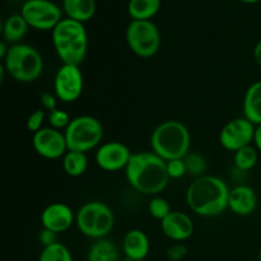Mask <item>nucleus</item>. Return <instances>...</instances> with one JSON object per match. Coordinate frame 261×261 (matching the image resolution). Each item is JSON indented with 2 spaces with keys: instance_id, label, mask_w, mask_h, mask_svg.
Wrapping results in <instances>:
<instances>
[{
  "instance_id": "12",
  "label": "nucleus",
  "mask_w": 261,
  "mask_h": 261,
  "mask_svg": "<svg viewBox=\"0 0 261 261\" xmlns=\"http://www.w3.org/2000/svg\"><path fill=\"white\" fill-rule=\"evenodd\" d=\"M32 145L36 153L46 160L63 158L69 150L64 132L50 126L42 127L33 134Z\"/></svg>"
},
{
  "instance_id": "28",
  "label": "nucleus",
  "mask_w": 261,
  "mask_h": 261,
  "mask_svg": "<svg viewBox=\"0 0 261 261\" xmlns=\"http://www.w3.org/2000/svg\"><path fill=\"white\" fill-rule=\"evenodd\" d=\"M71 120L73 119L70 117V115L61 109H56L47 114V121H48V125H50V127H53V129H56V130H60V132L61 130L65 132L66 127L70 125Z\"/></svg>"
},
{
  "instance_id": "3",
  "label": "nucleus",
  "mask_w": 261,
  "mask_h": 261,
  "mask_svg": "<svg viewBox=\"0 0 261 261\" xmlns=\"http://www.w3.org/2000/svg\"><path fill=\"white\" fill-rule=\"evenodd\" d=\"M53 45L63 64L81 65L88 51V35L84 23L63 18L51 31Z\"/></svg>"
},
{
  "instance_id": "16",
  "label": "nucleus",
  "mask_w": 261,
  "mask_h": 261,
  "mask_svg": "<svg viewBox=\"0 0 261 261\" xmlns=\"http://www.w3.org/2000/svg\"><path fill=\"white\" fill-rule=\"evenodd\" d=\"M257 208V195L252 188L247 185L234 186L229 190L228 209L236 216H251Z\"/></svg>"
},
{
  "instance_id": "9",
  "label": "nucleus",
  "mask_w": 261,
  "mask_h": 261,
  "mask_svg": "<svg viewBox=\"0 0 261 261\" xmlns=\"http://www.w3.org/2000/svg\"><path fill=\"white\" fill-rule=\"evenodd\" d=\"M20 14L31 28L38 31H53L63 19L60 7L51 0H27Z\"/></svg>"
},
{
  "instance_id": "22",
  "label": "nucleus",
  "mask_w": 261,
  "mask_h": 261,
  "mask_svg": "<svg viewBox=\"0 0 261 261\" xmlns=\"http://www.w3.org/2000/svg\"><path fill=\"white\" fill-rule=\"evenodd\" d=\"M161 0H129L127 14L132 20H152L160 12Z\"/></svg>"
},
{
  "instance_id": "32",
  "label": "nucleus",
  "mask_w": 261,
  "mask_h": 261,
  "mask_svg": "<svg viewBox=\"0 0 261 261\" xmlns=\"http://www.w3.org/2000/svg\"><path fill=\"white\" fill-rule=\"evenodd\" d=\"M41 103H42L43 109L47 110L48 112L54 111V110L58 109V97L56 94L50 93V92H43L40 97Z\"/></svg>"
},
{
  "instance_id": "14",
  "label": "nucleus",
  "mask_w": 261,
  "mask_h": 261,
  "mask_svg": "<svg viewBox=\"0 0 261 261\" xmlns=\"http://www.w3.org/2000/svg\"><path fill=\"white\" fill-rule=\"evenodd\" d=\"M75 222L73 209L64 203H51L41 213L42 228L50 229L55 233L68 231Z\"/></svg>"
},
{
  "instance_id": "27",
  "label": "nucleus",
  "mask_w": 261,
  "mask_h": 261,
  "mask_svg": "<svg viewBox=\"0 0 261 261\" xmlns=\"http://www.w3.org/2000/svg\"><path fill=\"white\" fill-rule=\"evenodd\" d=\"M148 212L153 218L162 222L172 212V209L166 199L161 198V196H153V199L148 204Z\"/></svg>"
},
{
  "instance_id": "13",
  "label": "nucleus",
  "mask_w": 261,
  "mask_h": 261,
  "mask_svg": "<svg viewBox=\"0 0 261 261\" xmlns=\"http://www.w3.org/2000/svg\"><path fill=\"white\" fill-rule=\"evenodd\" d=\"M133 153L120 142H109L99 145L96 152V163L101 170L117 172L125 170L129 165Z\"/></svg>"
},
{
  "instance_id": "18",
  "label": "nucleus",
  "mask_w": 261,
  "mask_h": 261,
  "mask_svg": "<svg viewBox=\"0 0 261 261\" xmlns=\"http://www.w3.org/2000/svg\"><path fill=\"white\" fill-rule=\"evenodd\" d=\"M244 117L255 126L261 125V81L255 82L247 88L244 97Z\"/></svg>"
},
{
  "instance_id": "15",
  "label": "nucleus",
  "mask_w": 261,
  "mask_h": 261,
  "mask_svg": "<svg viewBox=\"0 0 261 261\" xmlns=\"http://www.w3.org/2000/svg\"><path fill=\"white\" fill-rule=\"evenodd\" d=\"M161 229L171 241L182 244L193 236L195 226L188 214L180 211H172L161 222Z\"/></svg>"
},
{
  "instance_id": "20",
  "label": "nucleus",
  "mask_w": 261,
  "mask_h": 261,
  "mask_svg": "<svg viewBox=\"0 0 261 261\" xmlns=\"http://www.w3.org/2000/svg\"><path fill=\"white\" fill-rule=\"evenodd\" d=\"M28 23L25 22L22 14H12L3 23V41L9 46L17 45L20 40H23L28 31Z\"/></svg>"
},
{
  "instance_id": "23",
  "label": "nucleus",
  "mask_w": 261,
  "mask_h": 261,
  "mask_svg": "<svg viewBox=\"0 0 261 261\" xmlns=\"http://www.w3.org/2000/svg\"><path fill=\"white\" fill-rule=\"evenodd\" d=\"M63 168L66 175L70 177H79L84 175L88 168V158L86 153L68 150L63 157Z\"/></svg>"
},
{
  "instance_id": "34",
  "label": "nucleus",
  "mask_w": 261,
  "mask_h": 261,
  "mask_svg": "<svg viewBox=\"0 0 261 261\" xmlns=\"http://www.w3.org/2000/svg\"><path fill=\"white\" fill-rule=\"evenodd\" d=\"M254 145L257 149V152L261 154V125H257L255 127V137H254Z\"/></svg>"
},
{
  "instance_id": "36",
  "label": "nucleus",
  "mask_w": 261,
  "mask_h": 261,
  "mask_svg": "<svg viewBox=\"0 0 261 261\" xmlns=\"http://www.w3.org/2000/svg\"><path fill=\"white\" fill-rule=\"evenodd\" d=\"M240 3H244V4H256V3L261 2V0H237Z\"/></svg>"
},
{
  "instance_id": "5",
  "label": "nucleus",
  "mask_w": 261,
  "mask_h": 261,
  "mask_svg": "<svg viewBox=\"0 0 261 261\" xmlns=\"http://www.w3.org/2000/svg\"><path fill=\"white\" fill-rule=\"evenodd\" d=\"M3 68L14 81L31 83L37 81L43 71V59L37 48L27 43L9 46L3 60Z\"/></svg>"
},
{
  "instance_id": "17",
  "label": "nucleus",
  "mask_w": 261,
  "mask_h": 261,
  "mask_svg": "<svg viewBox=\"0 0 261 261\" xmlns=\"http://www.w3.org/2000/svg\"><path fill=\"white\" fill-rule=\"evenodd\" d=\"M150 250L147 233L142 229H130L122 240V252L126 260H145Z\"/></svg>"
},
{
  "instance_id": "26",
  "label": "nucleus",
  "mask_w": 261,
  "mask_h": 261,
  "mask_svg": "<svg viewBox=\"0 0 261 261\" xmlns=\"http://www.w3.org/2000/svg\"><path fill=\"white\" fill-rule=\"evenodd\" d=\"M184 162H185L186 170L188 173L191 176H195V177H200V176L205 175L206 171V161L199 153H189L185 158H184Z\"/></svg>"
},
{
  "instance_id": "4",
  "label": "nucleus",
  "mask_w": 261,
  "mask_h": 261,
  "mask_svg": "<svg viewBox=\"0 0 261 261\" xmlns=\"http://www.w3.org/2000/svg\"><path fill=\"white\" fill-rule=\"evenodd\" d=\"M191 135L186 125L177 120L163 121L153 130L150 137L152 152L168 162L185 158L189 154Z\"/></svg>"
},
{
  "instance_id": "6",
  "label": "nucleus",
  "mask_w": 261,
  "mask_h": 261,
  "mask_svg": "<svg viewBox=\"0 0 261 261\" xmlns=\"http://www.w3.org/2000/svg\"><path fill=\"white\" fill-rule=\"evenodd\" d=\"M75 224L82 234L88 239H106L115 226V214L107 204L102 201H88L79 208L75 214Z\"/></svg>"
},
{
  "instance_id": "25",
  "label": "nucleus",
  "mask_w": 261,
  "mask_h": 261,
  "mask_svg": "<svg viewBox=\"0 0 261 261\" xmlns=\"http://www.w3.org/2000/svg\"><path fill=\"white\" fill-rule=\"evenodd\" d=\"M38 261H74L70 250L61 242L43 247Z\"/></svg>"
},
{
  "instance_id": "2",
  "label": "nucleus",
  "mask_w": 261,
  "mask_h": 261,
  "mask_svg": "<svg viewBox=\"0 0 261 261\" xmlns=\"http://www.w3.org/2000/svg\"><path fill=\"white\" fill-rule=\"evenodd\" d=\"M229 190L222 178L213 175L196 177L186 190V203L193 213L199 217L221 216L228 209Z\"/></svg>"
},
{
  "instance_id": "1",
  "label": "nucleus",
  "mask_w": 261,
  "mask_h": 261,
  "mask_svg": "<svg viewBox=\"0 0 261 261\" xmlns=\"http://www.w3.org/2000/svg\"><path fill=\"white\" fill-rule=\"evenodd\" d=\"M125 173L129 185L144 195H157L170 181L167 162L154 152L133 153Z\"/></svg>"
},
{
  "instance_id": "31",
  "label": "nucleus",
  "mask_w": 261,
  "mask_h": 261,
  "mask_svg": "<svg viewBox=\"0 0 261 261\" xmlns=\"http://www.w3.org/2000/svg\"><path fill=\"white\" fill-rule=\"evenodd\" d=\"M186 247L182 244H175L167 251V257L170 261H180L186 256Z\"/></svg>"
},
{
  "instance_id": "24",
  "label": "nucleus",
  "mask_w": 261,
  "mask_h": 261,
  "mask_svg": "<svg viewBox=\"0 0 261 261\" xmlns=\"http://www.w3.org/2000/svg\"><path fill=\"white\" fill-rule=\"evenodd\" d=\"M259 154L255 145H247V147L241 148L237 152H234L233 155V163L234 167L242 172H247L251 171L252 168L256 166L257 160H259Z\"/></svg>"
},
{
  "instance_id": "33",
  "label": "nucleus",
  "mask_w": 261,
  "mask_h": 261,
  "mask_svg": "<svg viewBox=\"0 0 261 261\" xmlns=\"http://www.w3.org/2000/svg\"><path fill=\"white\" fill-rule=\"evenodd\" d=\"M38 239H40V242L42 244L43 247L46 246H50V245H54L56 244L58 241V233H55V232L50 231V229H46V228H42V231L40 232V236H38Z\"/></svg>"
},
{
  "instance_id": "11",
  "label": "nucleus",
  "mask_w": 261,
  "mask_h": 261,
  "mask_svg": "<svg viewBox=\"0 0 261 261\" xmlns=\"http://www.w3.org/2000/svg\"><path fill=\"white\" fill-rule=\"evenodd\" d=\"M255 125L246 117L231 120L222 127L219 133V143L224 149L237 152L241 148L254 144Z\"/></svg>"
},
{
  "instance_id": "7",
  "label": "nucleus",
  "mask_w": 261,
  "mask_h": 261,
  "mask_svg": "<svg viewBox=\"0 0 261 261\" xmlns=\"http://www.w3.org/2000/svg\"><path fill=\"white\" fill-rule=\"evenodd\" d=\"M64 134L69 150L87 153L101 144L103 139V126L96 117L83 115L74 117Z\"/></svg>"
},
{
  "instance_id": "19",
  "label": "nucleus",
  "mask_w": 261,
  "mask_h": 261,
  "mask_svg": "<svg viewBox=\"0 0 261 261\" xmlns=\"http://www.w3.org/2000/svg\"><path fill=\"white\" fill-rule=\"evenodd\" d=\"M66 18L86 23L96 14V0H63Z\"/></svg>"
},
{
  "instance_id": "35",
  "label": "nucleus",
  "mask_w": 261,
  "mask_h": 261,
  "mask_svg": "<svg viewBox=\"0 0 261 261\" xmlns=\"http://www.w3.org/2000/svg\"><path fill=\"white\" fill-rule=\"evenodd\" d=\"M254 59L257 65L261 68V40L255 45L254 47Z\"/></svg>"
},
{
  "instance_id": "37",
  "label": "nucleus",
  "mask_w": 261,
  "mask_h": 261,
  "mask_svg": "<svg viewBox=\"0 0 261 261\" xmlns=\"http://www.w3.org/2000/svg\"><path fill=\"white\" fill-rule=\"evenodd\" d=\"M259 261H261V247H260V251H259Z\"/></svg>"
},
{
  "instance_id": "38",
  "label": "nucleus",
  "mask_w": 261,
  "mask_h": 261,
  "mask_svg": "<svg viewBox=\"0 0 261 261\" xmlns=\"http://www.w3.org/2000/svg\"><path fill=\"white\" fill-rule=\"evenodd\" d=\"M126 261H132V260H126ZM135 261H147V260H135Z\"/></svg>"
},
{
  "instance_id": "8",
  "label": "nucleus",
  "mask_w": 261,
  "mask_h": 261,
  "mask_svg": "<svg viewBox=\"0 0 261 261\" xmlns=\"http://www.w3.org/2000/svg\"><path fill=\"white\" fill-rule=\"evenodd\" d=\"M126 42L135 55L149 59L160 51L162 38L153 20H132L126 27Z\"/></svg>"
},
{
  "instance_id": "30",
  "label": "nucleus",
  "mask_w": 261,
  "mask_h": 261,
  "mask_svg": "<svg viewBox=\"0 0 261 261\" xmlns=\"http://www.w3.org/2000/svg\"><path fill=\"white\" fill-rule=\"evenodd\" d=\"M167 172H168V176H170V178H173V180H177V178L184 177V176L188 173L185 162H184V158L168 161Z\"/></svg>"
},
{
  "instance_id": "21",
  "label": "nucleus",
  "mask_w": 261,
  "mask_h": 261,
  "mask_svg": "<svg viewBox=\"0 0 261 261\" xmlns=\"http://www.w3.org/2000/svg\"><path fill=\"white\" fill-rule=\"evenodd\" d=\"M121 252L114 241L107 239L96 240L87 254V261H120Z\"/></svg>"
},
{
  "instance_id": "10",
  "label": "nucleus",
  "mask_w": 261,
  "mask_h": 261,
  "mask_svg": "<svg viewBox=\"0 0 261 261\" xmlns=\"http://www.w3.org/2000/svg\"><path fill=\"white\" fill-rule=\"evenodd\" d=\"M84 78L79 65L63 64L54 79V92L65 103L75 102L83 93Z\"/></svg>"
},
{
  "instance_id": "29",
  "label": "nucleus",
  "mask_w": 261,
  "mask_h": 261,
  "mask_svg": "<svg viewBox=\"0 0 261 261\" xmlns=\"http://www.w3.org/2000/svg\"><path fill=\"white\" fill-rule=\"evenodd\" d=\"M45 119H47V116H46L43 110H35V111L28 116L27 122H25V126H27L28 132L35 134V133H37L38 130L42 129L43 127L42 125H43V121H45Z\"/></svg>"
}]
</instances>
